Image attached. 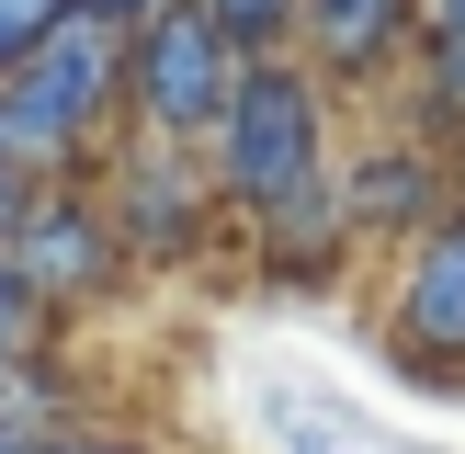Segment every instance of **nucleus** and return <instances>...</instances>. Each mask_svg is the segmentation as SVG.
Wrapping results in <instances>:
<instances>
[{"label": "nucleus", "mask_w": 465, "mask_h": 454, "mask_svg": "<svg viewBox=\"0 0 465 454\" xmlns=\"http://www.w3.org/2000/svg\"><path fill=\"white\" fill-rule=\"evenodd\" d=\"M330 171V103H318V80L307 68H284V57H250L239 68V91H227V114H216V204H239L250 227L272 216V204L295 193V182H318Z\"/></svg>", "instance_id": "1"}, {"label": "nucleus", "mask_w": 465, "mask_h": 454, "mask_svg": "<svg viewBox=\"0 0 465 454\" xmlns=\"http://www.w3.org/2000/svg\"><path fill=\"white\" fill-rule=\"evenodd\" d=\"M114 91H125V23L68 12L23 68H0V159H12V171H35V159H45V171L80 159Z\"/></svg>", "instance_id": "2"}, {"label": "nucleus", "mask_w": 465, "mask_h": 454, "mask_svg": "<svg viewBox=\"0 0 465 454\" xmlns=\"http://www.w3.org/2000/svg\"><path fill=\"white\" fill-rule=\"evenodd\" d=\"M136 114H148V125L159 136H171V148H182V136H216V114H227V91H239V45H227L216 35V23H204L193 12V0H171V12H148V23H136Z\"/></svg>", "instance_id": "3"}, {"label": "nucleus", "mask_w": 465, "mask_h": 454, "mask_svg": "<svg viewBox=\"0 0 465 454\" xmlns=\"http://www.w3.org/2000/svg\"><path fill=\"white\" fill-rule=\"evenodd\" d=\"M0 262H12V284L35 295V307H91V295L114 284V262H125V239H114L80 193H45V204H23V216H12Z\"/></svg>", "instance_id": "4"}, {"label": "nucleus", "mask_w": 465, "mask_h": 454, "mask_svg": "<svg viewBox=\"0 0 465 454\" xmlns=\"http://www.w3.org/2000/svg\"><path fill=\"white\" fill-rule=\"evenodd\" d=\"M454 159L443 148H420V136H409V148H375V159H352V171H341V216L363 227V239H431V227L454 216Z\"/></svg>", "instance_id": "5"}, {"label": "nucleus", "mask_w": 465, "mask_h": 454, "mask_svg": "<svg viewBox=\"0 0 465 454\" xmlns=\"http://www.w3.org/2000/svg\"><path fill=\"white\" fill-rule=\"evenodd\" d=\"M398 363H465V204L431 239H409L398 272Z\"/></svg>", "instance_id": "6"}, {"label": "nucleus", "mask_w": 465, "mask_h": 454, "mask_svg": "<svg viewBox=\"0 0 465 454\" xmlns=\"http://www.w3.org/2000/svg\"><path fill=\"white\" fill-rule=\"evenodd\" d=\"M204 204H216V182H204L193 159H171V148L125 159V182H114V216H125L136 262H182V250L204 239Z\"/></svg>", "instance_id": "7"}, {"label": "nucleus", "mask_w": 465, "mask_h": 454, "mask_svg": "<svg viewBox=\"0 0 465 454\" xmlns=\"http://www.w3.org/2000/svg\"><path fill=\"white\" fill-rule=\"evenodd\" d=\"M295 23H318V57H330L341 80H363V68H386V57H398L409 0H295Z\"/></svg>", "instance_id": "8"}, {"label": "nucleus", "mask_w": 465, "mask_h": 454, "mask_svg": "<svg viewBox=\"0 0 465 454\" xmlns=\"http://www.w3.org/2000/svg\"><path fill=\"white\" fill-rule=\"evenodd\" d=\"M341 227H352V216H341V159H330L318 182H295V193H284V204L262 216V250H272L284 272H318V262H330V239H341Z\"/></svg>", "instance_id": "9"}, {"label": "nucleus", "mask_w": 465, "mask_h": 454, "mask_svg": "<svg viewBox=\"0 0 465 454\" xmlns=\"http://www.w3.org/2000/svg\"><path fill=\"white\" fill-rule=\"evenodd\" d=\"M193 12L216 23V35L239 45V68H250V57H272V35L295 23V0H193Z\"/></svg>", "instance_id": "10"}, {"label": "nucleus", "mask_w": 465, "mask_h": 454, "mask_svg": "<svg viewBox=\"0 0 465 454\" xmlns=\"http://www.w3.org/2000/svg\"><path fill=\"white\" fill-rule=\"evenodd\" d=\"M68 12H80V0H0V68H23V57H35V45L68 23Z\"/></svg>", "instance_id": "11"}, {"label": "nucleus", "mask_w": 465, "mask_h": 454, "mask_svg": "<svg viewBox=\"0 0 465 454\" xmlns=\"http://www.w3.org/2000/svg\"><path fill=\"white\" fill-rule=\"evenodd\" d=\"M35 318H45V307H35V295L12 284V262H0V363H12L23 340H35Z\"/></svg>", "instance_id": "12"}, {"label": "nucleus", "mask_w": 465, "mask_h": 454, "mask_svg": "<svg viewBox=\"0 0 465 454\" xmlns=\"http://www.w3.org/2000/svg\"><path fill=\"white\" fill-rule=\"evenodd\" d=\"M80 12H103V23H148V12H171V0H80Z\"/></svg>", "instance_id": "13"}, {"label": "nucleus", "mask_w": 465, "mask_h": 454, "mask_svg": "<svg viewBox=\"0 0 465 454\" xmlns=\"http://www.w3.org/2000/svg\"><path fill=\"white\" fill-rule=\"evenodd\" d=\"M12 216H23V193H12V171H0V239H12Z\"/></svg>", "instance_id": "14"}, {"label": "nucleus", "mask_w": 465, "mask_h": 454, "mask_svg": "<svg viewBox=\"0 0 465 454\" xmlns=\"http://www.w3.org/2000/svg\"><path fill=\"white\" fill-rule=\"evenodd\" d=\"M0 454H45V443H23V431H0Z\"/></svg>", "instance_id": "15"}, {"label": "nucleus", "mask_w": 465, "mask_h": 454, "mask_svg": "<svg viewBox=\"0 0 465 454\" xmlns=\"http://www.w3.org/2000/svg\"><path fill=\"white\" fill-rule=\"evenodd\" d=\"M0 386H12V363H0Z\"/></svg>", "instance_id": "16"}]
</instances>
